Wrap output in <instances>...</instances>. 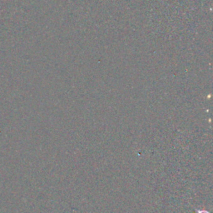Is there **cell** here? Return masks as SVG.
I'll list each match as a JSON object with an SVG mask.
<instances>
[{
  "instance_id": "1",
  "label": "cell",
  "mask_w": 213,
  "mask_h": 213,
  "mask_svg": "<svg viewBox=\"0 0 213 213\" xmlns=\"http://www.w3.org/2000/svg\"><path fill=\"white\" fill-rule=\"evenodd\" d=\"M199 213H208V212H206V211H201V212H199Z\"/></svg>"
}]
</instances>
